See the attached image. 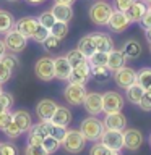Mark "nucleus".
<instances>
[{"label": "nucleus", "instance_id": "4", "mask_svg": "<svg viewBox=\"0 0 151 155\" xmlns=\"http://www.w3.org/2000/svg\"><path fill=\"white\" fill-rule=\"evenodd\" d=\"M3 42H5V47H7V52H10V53H21L24 48H26L28 39L13 28V29H10L8 32H5Z\"/></svg>", "mask_w": 151, "mask_h": 155}, {"label": "nucleus", "instance_id": "32", "mask_svg": "<svg viewBox=\"0 0 151 155\" xmlns=\"http://www.w3.org/2000/svg\"><path fill=\"white\" fill-rule=\"evenodd\" d=\"M88 63L91 66H106L107 65V52L96 50L93 55L88 57Z\"/></svg>", "mask_w": 151, "mask_h": 155}, {"label": "nucleus", "instance_id": "48", "mask_svg": "<svg viewBox=\"0 0 151 155\" xmlns=\"http://www.w3.org/2000/svg\"><path fill=\"white\" fill-rule=\"evenodd\" d=\"M12 111L10 110H3V111H0V129L3 131V128L7 126L10 121H12Z\"/></svg>", "mask_w": 151, "mask_h": 155}, {"label": "nucleus", "instance_id": "45", "mask_svg": "<svg viewBox=\"0 0 151 155\" xmlns=\"http://www.w3.org/2000/svg\"><path fill=\"white\" fill-rule=\"evenodd\" d=\"M0 155H18L16 145L10 142H0Z\"/></svg>", "mask_w": 151, "mask_h": 155}, {"label": "nucleus", "instance_id": "43", "mask_svg": "<svg viewBox=\"0 0 151 155\" xmlns=\"http://www.w3.org/2000/svg\"><path fill=\"white\" fill-rule=\"evenodd\" d=\"M12 73H13L12 68L7 66L2 60H0V84H5L7 81H10V78H12Z\"/></svg>", "mask_w": 151, "mask_h": 155}, {"label": "nucleus", "instance_id": "55", "mask_svg": "<svg viewBox=\"0 0 151 155\" xmlns=\"http://www.w3.org/2000/svg\"><path fill=\"white\" fill-rule=\"evenodd\" d=\"M143 3H151V0H141Z\"/></svg>", "mask_w": 151, "mask_h": 155}, {"label": "nucleus", "instance_id": "49", "mask_svg": "<svg viewBox=\"0 0 151 155\" xmlns=\"http://www.w3.org/2000/svg\"><path fill=\"white\" fill-rule=\"evenodd\" d=\"M140 24H141V28H151V15L146 12L145 15H143V18H141V21H140Z\"/></svg>", "mask_w": 151, "mask_h": 155}, {"label": "nucleus", "instance_id": "21", "mask_svg": "<svg viewBox=\"0 0 151 155\" xmlns=\"http://www.w3.org/2000/svg\"><path fill=\"white\" fill-rule=\"evenodd\" d=\"M12 118H13L15 123H16V126L19 128L21 133H28V129L33 126V116L26 110H16V111H13Z\"/></svg>", "mask_w": 151, "mask_h": 155}, {"label": "nucleus", "instance_id": "51", "mask_svg": "<svg viewBox=\"0 0 151 155\" xmlns=\"http://www.w3.org/2000/svg\"><path fill=\"white\" fill-rule=\"evenodd\" d=\"M145 37H146V41L151 44V28H146L145 29Z\"/></svg>", "mask_w": 151, "mask_h": 155}, {"label": "nucleus", "instance_id": "35", "mask_svg": "<svg viewBox=\"0 0 151 155\" xmlns=\"http://www.w3.org/2000/svg\"><path fill=\"white\" fill-rule=\"evenodd\" d=\"M67 60H68V63L72 65V68L73 66H76V65H80V63H83V61H86L88 58L83 55V53L78 50V48H73V50H70V52H67Z\"/></svg>", "mask_w": 151, "mask_h": 155}, {"label": "nucleus", "instance_id": "52", "mask_svg": "<svg viewBox=\"0 0 151 155\" xmlns=\"http://www.w3.org/2000/svg\"><path fill=\"white\" fill-rule=\"evenodd\" d=\"M54 2H57V3H65V5H73V3H75V0H54Z\"/></svg>", "mask_w": 151, "mask_h": 155}, {"label": "nucleus", "instance_id": "1", "mask_svg": "<svg viewBox=\"0 0 151 155\" xmlns=\"http://www.w3.org/2000/svg\"><path fill=\"white\" fill-rule=\"evenodd\" d=\"M88 140L85 139V136L81 134L80 129H67L63 139L60 140V145L63 147V150L72 155H78L80 152H83L86 147Z\"/></svg>", "mask_w": 151, "mask_h": 155}, {"label": "nucleus", "instance_id": "19", "mask_svg": "<svg viewBox=\"0 0 151 155\" xmlns=\"http://www.w3.org/2000/svg\"><path fill=\"white\" fill-rule=\"evenodd\" d=\"M52 15L55 16L57 21H63V23H70L73 18V8L72 5H65V3H54L51 8Z\"/></svg>", "mask_w": 151, "mask_h": 155}, {"label": "nucleus", "instance_id": "57", "mask_svg": "<svg viewBox=\"0 0 151 155\" xmlns=\"http://www.w3.org/2000/svg\"><path fill=\"white\" fill-rule=\"evenodd\" d=\"M2 92H3V89H2V84H0V94H2Z\"/></svg>", "mask_w": 151, "mask_h": 155}, {"label": "nucleus", "instance_id": "44", "mask_svg": "<svg viewBox=\"0 0 151 155\" xmlns=\"http://www.w3.org/2000/svg\"><path fill=\"white\" fill-rule=\"evenodd\" d=\"M0 60H2L7 66L12 68V70H15V68L19 65V60L16 58V53H5V55L0 58Z\"/></svg>", "mask_w": 151, "mask_h": 155}, {"label": "nucleus", "instance_id": "50", "mask_svg": "<svg viewBox=\"0 0 151 155\" xmlns=\"http://www.w3.org/2000/svg\"><path fill=\"white\" fill-rule=\"evenodd\" d=\"M5 53H7V47H5V42L3 39H0V58H2Z\"/></svg>", "mask_w": 151, "mask_h": 155}, {"label": "nucleus", "instance_id": "34", "mask_svg": "<svg viewBox=\"0 0 151 155\" xmlns=\"http://www.w3.org/2000/svg\"><path fill=\"white\" fill-rule=\"evenodd\" d=\"M51 34L63 41V39L67 37V34H68V23H63V21H55V23H54V26L51 28Z\"/></svg>", "mask_w": 151, "mask_h": 155}, {"label": "nucleus", "instance_id": "28", "mask_svg": "<svg viewBox=\"0 0 151 155\" xmlns=\"http://www.w3.org/2000/svg\"><path fill=\"white\" fill-rule=\"evenodd\" d=\"M13 26H15L13 15L7 10H0V34L8 32L10 29H13Z\"/></svg>", "mask_w": 151, "mask_h": 155}, {"label": "nucleus", "instance_id": "54", "mask_svg": "<svg viewBox=\"0 0 151 155\" xmlns=\"http://www.w3.org/2000/svg\"><path fill=\"white\" fill-rule=\"evenodd\" d=\"M146 12H148V13L151 15V3H149V7H146Z\"/></svg>", "mask_w": 151, "mask_h": 155}, {"label": "nucleus", "instance_id": "13", "mask_svg": "<svg viewBox=\"0 0 151 155\" xmlns=\"http://www.w3.org/2000/svg\"><path fill=\"white\" fill-rule=\"evenodd\" d=\"M39 26V21L37 18H33V16H23L19 18L18 21H15V29H16L18 32H21L26 39H31V36L34 34L36 31V28Z\"/></svg>", "mask_w": 151, "mask_h": 155}, {"label": "nucleus", "instance_id": "22", "mask_svg": "<svg viewBox=\"0 0 151 155\" xmlns=\"http://www.w3.org/2000/svg\"><path fill=\"white\" fill-rule=\"evenodd\" d=\"M93 41H94V45H96V50L99 52H107L109 53L112 48H114V41L109 34L106 32H93Z\"/></svg>", "mask_w": 151, "mask_h": 155}, {"label": "nucleus", "instance_id": "60", "mask_svg": "<svg viewBox=\"0 0 151 155\" xmlns=\"http://www.w3.org/2000/svg\"><path fill=\"white\" fill-rule=\"evenodd\" d=\"M149 145H151V134H149Z\"/></svg>", "mask_w": 151, "mask_h": 155}, {"label": "nucleus", "instance_id": "31", "mask_svg": "<svg viewBox=\"0 0 151 155\" xmlns=\"http://www.w3.org/2000/svg\"><path fill=\"white\" fill-rule=\"evenodd\" d=\"M136 82L143 89L151 87V68H143V70L136 71Z\"/></svg>", "mask_w": 151, "mask_h": 155}, {"label": "nucleus", "instance_id": "11", "mask_svg": "<svg viewBox=\"0 0 151 155\" xmlns=\"http://www.w3.org/2000/svg\"><path fill=\"white\" fill-rule=\"evenodd\" d=\"M90 76H91V65L86 61L80 63V65L73 66L72 68V73H70V78H68V82H76V84H86L90 81Z\"/></svg>", "mask_w": 151, "mask_h": 155}, {"label": "nucleus", "instance_id": "33", "mask_svg": "<svg viewBox=\"0 0 151 155\" xmlns=\"http://www.w3.org/2000/svg\"><path fill=\"white\" fill-rule=\"evenodd\" d=\"M42 47H44V50L46 52H57V50H60V47H62V39H58L55 36H49L46 41L42 42Z\"/></svg>", "mask_w": 151, "mask_h": 155}, {"label": "nucleus", "instance_id": "30", "mask_svg": "<svg viewBox=\"0 0 151 155\" xmlns=\"http://www.w3.org/2000/svg\"><path fill=\"white\" fill-rule=\"evenodd\" d=\"M41 145L44 147V150H46V152H47L49 155L55 153L57 150L62 147V145H60V140H58V139H55V137H52V136H46Z\"/></svg>", "mask_w": 151, "mask_h": 155}, {"label": "nucleus", "instance_id": "20", "mask_svg": "<svg viewBox=\"0 0 151 155\" xmlns=\"http://www.w3.org/2000/svg\"><path fill=\"white\" fill-rule=\"evenodd\" d=\"M127 63V58L124 55V52L120 50V48H112V50L107 53V68H109V71L114 73L115 70H119L122 68Z\"/></svg>", "mask_w": 151, "mask_h": 155}, {"label": "nucleus", "instance_id": "2", "mask_svg": "<svg viewBox=\"0 0 151 155\" xmlns=\"http://www.w3.org/2000/svg\"><path fill=\"white\" fill-rule=\"evenodd\" d=\"M112 12H114V7L111 3H107L106 0H97L90 8V19L96 26H107Z\"/></svg>", "mask_w": 151, "mask_h": 155}, {"label": "nucleus", "instance_id": "39", "mask_svg": "<svg viewBox=\"0 0 151 155\" xmlns=\"http://www.w3.org/2000/svg\"><path fill=\"white\" fill-rule=\"evenodd\" d=\"M49 36H51V29H47V28H44V26L39 24V26L36 28V31H34V34L31 36V39L36 41V42H39V44H42Z\"/></svg>", "mask_w": 151, "mask_h": 155}, {"label": "nucleus", "instance_id": "59", "mask_svg": "<svg viewBox=\"0 0 151 155\" xmlns=\"http://www.w3.org/2000/svg\"><path fill=\"white\" fill-rule=\"evenodd\" d=\"M7 2H18V0H7Z\"/></svg>", "mask_w": 151, "mask_h": 155}, {"label": "nucleus", "instance_id": "9", "mask_svg": "<svg viewBox=\"0 0 151 155\" xmlns=\"http://www.w3.org/2000/svg\"><path fill=\"white\" fill-rule=\"evenodd\" d=\"M114 81L120 89H127L128 86L136 82V71L133 70V68L124 65L122 68L114 71Z\"/></svg>", "mask_w": 151, "mask_h": 155}, {"label": "nucleus", "instance_id": "17", "mask_svg": "<svg viewBox=\"0 0 151 155\" xmlns=\"http://www.w3.org/2000/svg\"><path fill=\"white\" fill-rule=\"evenodd\" d=\"M83 105H85V108L90 115L93 116L101 115L102 113V95L97 94V92H88Z\"/></svg>", "mask_w": 151, "mask_h": 155}, {"label": "nucleus", "instance_id": "5", "mask_svg": "<svg viewBox=\"0 0 151 155\" xmlns=\"http://www.w3.org/2000/svg\"><path fill=\"white\" fill-rule=\"evenodd\" d=\"M86 94L88 91L85 84H76V82H68V86L63 89V99L70 105H83Z\"/></svg>", "mask_w": 151, "mask_h": 155}, {"label": "nucleus", "instance_id": "15", "mask_svg": "<svg viewBox=\"0 0 151 155\" xmlns=\"http://www.w3.org/2000/svg\"><path fill=\"white\" fill-rule=\"evenodd\" d=\"M72 73V65L68 63L67 57H55L54 58V78L60 81H68Z\"/></svg>", "mask_w": 151, "mask_h": 155}, {"label": "nucleus", "instance_id": "38", "mask_svg": "<svg viewBox=\"0 0 151 155\" xmlns=\"http://www.w3.org/2000/svg\"><path fill=\"white\" fill-rule=\"evenodd\" d=\"M3 134L7 136L8 139H18L23 133L19 131V128L16 126V123H15V121L12 120V121H10V123L3 128Z\"/></svg>", "mask_w": 151, "mask_h": 155}, {"label": "nucleus", "instance_id": "14", "mask_svg": "<svg viewBox=\"0 0 151 155\" xmlns=\"http://www.w3.org/2000/svg\"><path fill=\"white\" fill-rule=\"evenodd\" d=\"M57 102L52 99H42L37 102L36 105V115L39 116V121H49L52 118V115L57 110Z\"/></svg>", "mask_w": 151, "mask_h": 155}, {"label": "nucleus", "instance_id": "6", "mask_svg": "<svg viewBox=\"0 0 151 155\" xmlns=\"http://www.w3.org/2000/svg\"><path fill=\"white\" fill-rule=\"evenodd\" d=\"M101 144H104L107 149L114 150V152H120L124 149V133L122 131H114V129H106L101 134Z\"/></svg>", "mask_w": 151, "mask_h": 155}, {"label": "nucleus", "instance_id": "27", "mask_svg": "<svg viewBox=\"0 0 151 155\" xmlns=\"http://www.w3.org/2000/svg\"><path fill=\"white\" fill-rule=\"evenodd\" d=\"M143 92H145L143 87H141L138 82H135V84H132V86H128L125 89V97H127V100H128L130 104L138 105L141 97H143Z\"/></svg>", "mask_w": 151, "mask_h": 155}, {"label": "nucleus", "instance_id": "16", "mask_svg": "<svg viewBox=\"0 0 151 155\" xmlns=\"http://www.w3.org/2000/svg\"><path fill=\"white\" fill-rule=\"evenodd\" d=\"M106 129L114 131H124L127 128V118L122 111H114V113H106V118L102 121Z\"/></svg>", "mask_w": 151, "mask_h": 155}, {"label": "nucleus", "instance_id": "40", "mask_svg": "<svg viewBox=\"0 0 151 155\" xmlns=\"http://www.w3.org/2000/svg\"><path fill=\"white\" fill-rule=\"evenodd\" d=\"M138 107H140L141 110H145V111H151V87L145 89L143 97H141Z\"/></svg>", "mask_w": 151, "mask_h": 155}, {"label": "nucleus", "instance_id": "53", "mask_svg": "<svg viewBox=\"0 0 151 155\" xmlns=\"http://www.w3.org/2000/svg\"><path fill=\"white\" fill-rule=\"evenodd\" d=\"M28 3H31V5H41V3H44L46 0H26Z\"/></svg>", "mask_w": 151, "mask_h": 155}, {"label": "nucleus", "instance_id": "18", "mask_svg": "<svg viewBox=\"0 0 151 155\" xmlns=\"http://www.w3.org/2000/svg\"><path fill=\"white\" fill-rule=\"evenodd\" d=\"M72 120H73V113L70 111V108L58 105L55 113L52 115V118L49 121L54 123V124H57V126H62V128H68V124L72 123Z\"/></svg>", "mask_w": 151, "mask_h": 155}, {"label": "nucleus", "instance_id": "46", "mask_svg": "<svg viewBox=\"0 0 151 155\" xmlns=\"http://www.w3.org/2000/svg\"><path fill=\"white\" fill-rule=\"evenodd\" d=\"M0 105H2L5 110H10V107L13 105V95L8 94V92H2V94H0Z\"/></svg>", "mask_w": 151, "mask_h": 155}, {"label": "nucleus", "instance_id": "23", "mask_svg": "<svg viewBox=\"0 0 151 155\" xmlns=\"http://www.w3.org/2000/svg\"><path fill=\"white\" fill-rule=\"evenodd\" d=\"M26 134H28V144H42L44 137L47 136L44 121H39L37 124H33L31 128L28 129Z\"/></svg>", "mask_w": 151, "mask_h": 155}, {"label": "nucleus", "instance_id": "61", "mask_svg": "<svg viewBox=\"0 0 151 155\" xmlns=\"http://www.w3.org/2000/svg\"><path fill=\"white\" fill-rule=\"evenodd\" d=\"M149 52H151V44H149Z\"/></svg>", "mask_w": 151, "mask_h": 155}, {"label": "nucleus", "instance_id": "24", "mask_svg": "<svg viewBox=\"0 0 151 155\" xmlns=\"http://www.w3.org/2000/svg\"><path fill=\"white\" fill-rule=\"evenodd\" d=\"M120 50L124 52L127 60H136L141 55V44L138 41H135V39H128V41H125Z\"/></svg>", "mask_w": 151, "mask_h": 155}, {"label": "nucleus", "instance_id": "7", "mask_svg": "<svg viewBox=\"0 0 151 155\" xmlns=\"http://www.w3.org/2000/svg\"><path fill=\"white\" fill-rule=\"evenodd\" d=\"M125 105V99L119 92L109 91L102 95V111L104 113H114V111H122Z\"/></svg>", "mask_w": 151, "mask_h": 155}, {"label": "nucleus", "instance_id": "25", "mask_svg": "<svg viewBox=\"0 0 151 155\" xmlns=\"http://www.w3.org/2000/svg\"><path fill=\"white\" fill-rule=\"evenodd\" d=\"M145 13H146V3H143L141 0H135L130 5V8L125 12V15L130 19V23H140Z\"/></svg>", "mask_w": 151, "mask_h": 155}, {"label": "nucleus", "instance_id": "36", "mask_svg": "<svg viewBox=\"0 0 151 155\" xmlns=\"http://www.w3.org/2000/svg\"><path fill=\"white\" fill-rule=\"evenodd\" d=\"M37 21H39V24H41V26L47 28V29H51V28L54 26V23L57 21V19H55V16L52 15L51 10H46V12H42L41 15H39Z\"/></svg>", "mask_w": 151, "mask_h": 155}, {"label": "nucleus", "instance_id": "8", "mask_svg": "<svg viewBox=\"0 0 151 155\" xmlns=\"http://www.w3.org/2000/svg\"><path fill=\"white\" fill-rule=\"evenodd\" d=\"M34 74L41 81H52L54 79V58L41 57L34 65Z\"/></svg>", "mask_w": 151, "mask_h": 155}, {"label": "nucleus", "instance_id": "47", "mask_svg": "<svg viewBox=\"0 0 151 155\" xmlns=\"http://www.w3.org/2000/svg\"><path fill=\"white\" fill-rule=\"evenodd\" d=\"M133 2H135V0H114V7H115L114 10H119V12H127Z\"/></svg>", "mask_w": 151, "mask_h": 155}, {"label": "nucleus", "instance_id": "58", "mask_svg": "<svg viewBox=\"0 0 151 155\" xmlns=\"http://www.w3.org/2000/svg\"><path fill=\"white\" fill-rule=\"evenodd\" d=\"M3 110H5V108H3V107H2V105H0V111H3Z\"/></svg>", "mask_w": 151, "mask_h": 155}, {"label": "nucleus", "instance_id": "3", "mask_svg": "<svg viewBox=\"0 0 151 155\" xmlns=\"http://www.w3.org/2000/svg\"><path fill=\"white\" fill-rule=\"evenodd\" d=\"M80 131L81 134L85 136L86 140H91V142H97L101 139V134L104 131V124H102L101 120H97L96 116H88L81 121L80 124Z\"/></svg>", "mask_w": 151, "mask_h": 155}, {"label": "nucleus", "instance_id": "56", "mask_svg": "<svg viewBox=\"0 0 151 155\" xmlns=\"http://www.w3.org/2000/svg\"><path fill=\"white\" fill-rule=\"evenodd\" d=\"M111 155H120V152H112Z\"/></svg>", "mask_w": 151, "mask_h": 155}, {"label": "nucleus", "instance_id": "12", "mask_svg": "<svg viewBox=\"0 0 151 155\" xmlns=\"http://www.w3.org/2000/svg\"><path fill=\"white\" fill-rule=\"evenodd\" d=\"M107 26L111 28V31L114 32H124L125 29H128L130 26V19L125 15V12H119V10H114L107 21Z\"/></svg>", "mask_w": 151, "mask_h": 155}, {"label": "nucleus", "instance_id": "41", "mask_svg": "<svg viewBox=\"0 0 151 155\" xmlns=\"http://www.w3.org/2000/svg\"><path fill=\"white\" fill-rule=\"evenodd\" d=\"M24 155H49L41 144H28L24 149Z\"/></svg>", "mask_w": 151, "mask_h": 155}, {"label": "nucleus", "instance_id": "29", "mask_svg": "<svg viewBox=\"0 0 151 155\" xmlns=\"http://www.w3.org/2000/svg\"><path fill=\"white\" fill-rule=\"evenodd\" d=\"M44 126H46L47 136H52V137H55V139H58V140H62V139H63V136H65L67 128L57 126V124L51 123V121H44Z\"/></svg>", "mask_w": 151, "mask_h": 155}, {"label": "nucleus", "instance_id": "10", "mask_svg": "<svg viewBox=\"0 0 151 155\" xmlns=\"http://www.w3.org/2000/svg\"><path fill=\"white\" fill-rule=\"evenodd\" d=\"M124 147L130 152H136L141 145H143V134L140 129L130 128V129H124Z\"/></svg>", "mask_w": 151, "mask_h": 155}, {"label": "nucleus", "instance_id": "42", "mask_svg": "<svg viewBox=\"0 0 151 155\" xmlns=\"http://www.w3.org/2000/svg\"><path fill=\"white\" fill-rule=\"evenodd\" d=\"M112 152H114V150L107 149L104 144H101V142H96V144L91 147V150H90V155H111Z\"/></svg>", "mask_w": 151, "mask_h": 155}, {"label": "nucleus", "instance_id": "26", "mask_svg": "<svg viewBox=\"0 0 151 155\" xmlns=\"http://www.w3.org/2000/svg\"><path fill=\"white\" fill-rule=\"evenodd\" d=\"M76 48H78V50H80L86 58L90 57V55H93V53L96 52V45H94V41H93V36H91V34L83 36L80 41H78Z\"/></svg>", "mask_w": 151, "mask_h": 155}, {"label": "nucleus", "instance_id": "37", "mask_svg": "<svg viewBox=\"0 0 151 155\" xmlns=\"http://www.w3.org/2000/svg\"><path fill=\"white\" fill-rule=\"evenodd\" d=\"M109 73L111 71H109L107 66H91V76L99 82L106 81L107 78H109Z\"/></svg>", "mask_w": 151, "mask_h": 155}]
</instances>
